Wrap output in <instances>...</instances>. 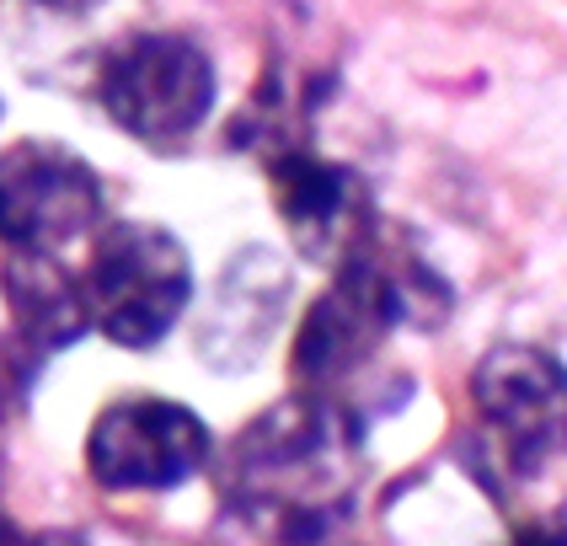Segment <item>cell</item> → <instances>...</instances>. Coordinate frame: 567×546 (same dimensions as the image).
Returning a JSON list of instances; mask_svg holds the SVG:
<instances>
[{
  "label": "cell",
  "instance_id": "5b68a950",
  "mask_svg": "<svg viewBox=\"0 0 567 546\" xmlns=\"http://www.w3.org/2000/svg\"><path fill=\"white\" fill-rule=\"evenodd\" d=\"M472 413L508 477H540L567 455V364L536 343H504L472 370Z\"/></svg>",
  "mask_w": 567,
  "mask_h": 546
},
{
  "label": "cell",
  "instance_id": "52a82bcc",
  "mask_svg": "<svg viewBox=\"0 0 567 546\" xmlns=\"http://www.w3.org/2000/svg\"><path fill=\"white\" fill-rule=\"evenodd\" d=\"M102 177L81 151L28 134L0 151V241L17 253H64L102 225Z\"/></svg>",
  "mask_w": 567,
  "mask_h": 546
},
{
  "label": "cell",
  "instance_id": "ba28073f",
  "mask_svg": "<svg viewBox=\"0 0 567 546\" xmlns=\"http://www.w3.org/2000/svg\"><path fill=\"white\" fill-rule=\"evenodd\" d=\"M262 172H268L274 209L289 230V247L316 268H338L380 225L370 183L343 161L321 156L316 145H295L284 156L262 161Z\"/></svg>",
  "mask_w": 567,
  "mask_h": 546
},
{
  "label": "cell",
  "instance_id": "6da1fadb",
  "mask_svg": "<svg viewBox=\"0 0 567 546\" xmlns=\"http://www.w3.org/2000/svg\"><path fill=\"white\" fill-rule=\"evenodd\" d=\"M364 418L289 391L225 450L220 519L257 542H321L353 519L364 477Z\"/></svg>",
  "mask_w": 567,
  "mask_h": 546
},
{
  "label": "cell",
  "instance_id": "8992f818",
  "mask_svg": "<svg viewBox=\"0 0 567 546\" xmlns=\"http://www.w3.org/2000/svg\"><path fill=\"white\" fill-rule=\"evenodd\" d=\"M215 455L209 423L172 396H113L92 418L86 472L107 493H172L193 482Z\"/></svg>",
  "mask_w": 567,
  "mask_h": 546
},
{
  "label": "cell",
  "instance_id": "9c48e42d",
  "mask_svg": "<svg viewBox=\"0 0 567 546\" xmlns=\"http://www.w3.org/2000/svg\"><path fill=\"white\" fill-rule=\"evenodd\" d=\"M289 289H295V274L274 247H241L220 268V279L209 289V306L198 311L193 353L220 375L252 370L279 332Z\"/></svg>",
  "mask_w": 567,
  "mask_h": 546
},
{
  "label": "cell",
  "instance_id": "277c9868",
  "mask_svg": "<svg viewBox=\"0 0 567 546\" xmlns=\"http://www.w3.org/2000/svg\"><path fill=\"white\" fill-rule=\"evenodd\" d=\"M96 332L113 349L145 353L193 306V257L156 220H113L86 262Z\"/></svg>",
  "mask_w": 567,
  "mask_h": 546
},
{
  "label": "cell",
  "instance_id": "30bf717a",
  "mask_svg": "<svg viewBox=\"0 0 567 546\" xmlns=\"http://www.w3.org/2000/svg\"><path fill=\"white\" fill-rule=\"evenodd\" d=\"M0 295L11 306V332L22 359H54L96 327L86 274H70L60 253H17L0 268Z\"/></svg>",
  "mask_w": 567,
  "mask_h": 546
},
{
  "label": "cell",
  "instance_id": "7a4b0ae2",
  "mask_svg": "<svg viewBox=\"0 0 567 546\" xmlns=\"http://www.w3.org/2000/svg\"><path fill=\"white\" fill-rule=\"evenodd\" d=\"M391 332H402L391 300L380 295L375 274L359 257H348L332 268V285L321 289V300L295 332L289 381L295 391H316L353 418L375 423L380 413L408 402V381L380 370V349Z\"/></svg>",
  "mask_w": 567,
  "mask_h": 546
},
{
  "label": "cell",
  "instance_id": "8fae6325",
  "mask_svg": "<svg viewBox=\"0 0 567 546\" xmlns=\"http://www.w3.org/2000/svg\"><path fill=\"white\" fill-rule=\"evenodd\" d=\"M38 6H54V11H86L96 0H38Z\"/></svg>",
  "mask_w": 567,
  "mask_h": 546
},
{
  "label": "cell",
  "instance_id": "3957f363",
  "mask_svg": "<svg viewBox=\"0 0 567 546\" xmlns=\"http://www.w3.org/2000/svg\"><path fill=\"white\" fill-rule=\"evenodd\" d=\"M220 75L188 32H134L96 70V102L145 151H183L209 124Z\"/></svg>",
  "mask_w": 567,
  "mask_h": 546
}]
</instances>
